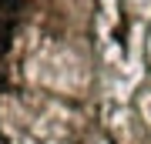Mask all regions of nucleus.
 <instances>
[{"instance_id":"1","label":"nucleus","mask_w":151,"mask_h":144,"mask_svg":"<svg viewBox=\"0 0 151 144\" xmlns=\"http://www.w3.org/2000/svg\"><path fill=\"white\" fill-rule=\"evenodd\" d=\"M24 0H0V17H7V20H14L17 14H20Z\"/></svg>"}]
</instances>
